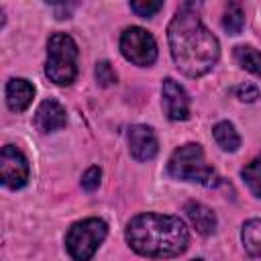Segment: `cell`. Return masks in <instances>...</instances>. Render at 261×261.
<instances>
[{"instance_id":"obj_1","label":"cell","mask_w":261,"mask_h":261,"mask_svg":"<svg viewBox=\"0 0 261 261\" xmlns=\"http://www.w3.org/2000/svg\"><path fill=\"white\" fill-rule=\"evenodd\" d=\"M167 41L177 69L188 77L208 73L220 55L218 39L204 27L196 12V4L179 6L167 27Z\"/></svg>"},{"instance_id":"obj_2","label":"cell","mask_w":261,"mask_h":261,"mask_svg":"<svg viewBox=\"0 0 261 261\" xmlns=\"http://www.w3.org/2000/svg\"><path fill=\"white\" fill-rule=\"evenodd\" d=\"M130 249L149 259L177 257L188 249L190 232L177 216L143 212L128 220L124 230Z\"/></svg>"},{"instance_id":"obj_3","label":"cell","mask_w":261,"mask_h":261,"mask_svg":"<svg viewBox=\"0 0 261 261\" xmlns=\"http://www.w3.org/2000/svg\"><path fill=\"white\" fill-rule=\"evenodd\" d=\"M77 57L80 51L75 41L65 33H53L47 43V77L57 86L73 84L77 75Z\"/></svg>"},{"instance_id":"obj_4","label":"cell","mask_w":261,"mask_h":261,"mask_svg":"<svg viewBox=\"0 0 261 261\" xmlns=\"http://www.w3.org/2000/svg\"><path fill=\"white\" fill-rule=\"evenodd\" d=\"M167 171L175 179L196 181L204 186H212L216 179V171L206 163L204 151L198 143H186L177 147L169 157Z\"/></svg>"},{"instance_id":"obj_5","label":"cell","mask_w":261,"mask_h":261,"mask_svg":"<svg viewBox=\"0 0 261 261\" xmlns=\"http://www.w3.org/2000/svg\"><path fill=\"white\" fill-rule=\"evenodd\" d=\"M108 226L102 218H86L75 222L65 234L67 253L75 261H90L102 241L106 239Z\"/></svg>"},{"instance_id":"obj_6","label":"cell","mask_w":261,"mask_h":261,"mask_svg":"<svg viewBox=\"0 0 261 261\" xmlns=\"http://www.w3.org/2000/svg\"><path fill=\"white\" fill-rule=\"evenodd\" d=\"M120 53L126 61L141 67H149L157 59V43L149 31L141 27H128L120 35Z\"/></svg>"},{"instance_id":"obj_7","label":"cell","mask_w":261,"mask_h":261,"mask_svg":"<svg viewBox=\"0 0 261 261\" xmlns=\"http://www.w3.org/2000/svg\"><path fill=\"white\" fill-rule=\"evenodd\" d=\"M0 177L2 184L10 190H18L29 179V161L12 145H4L0 153Z\"/></svg>"},{"instance_id":"obj_8","label":"cell","mask_w":261,"mask_h":261,"mask_svg":"<svg viewBox=\"0 0 261 261\" xmlns=\"http://www.w3.org/2000/svg\"><path fill=\"white\" fill-rule=\"evenodd\" d=\"M161 94H163V108H165V114L171 118V120H186L190 116V98L186 94V90L171 77H165L163 80V88H161Z\"/></svg>"},{"instance_id":"obj_9","label":"cell","mask_w":261,"mask_h":261,"mask_svg":"<svg viewBox=\"0 0 261 261\" xmlns=\"http://www.w3.org/2000/svg\"><path fill=\"white\" fill-rule=\"evenodd\" d=\"M128 149L137 161L153 159L159 151V143H157L153 128L145 124H133L128 128Z\"/></svg>"},{"instance_id":"obj_10","label":"cell","mask_w":261,"mask_h":261,"mask_svg":"<svg viewBox=\"0 0 261 261\" xmlns=\"http://www.w3.org/2000/svg\"><path fill=\"white\" fill-rule=\"evenodd\" d=\"M67 122V116H65V108L57 102V100H43L35 112V126L41 130V133H53V130H59L63 128Z\"/></svg>"},{"instance_id":"obj_11","label":"cell","mask_w":261,"mask_h":261,"mask_svg":"<svg viewBox=\"0 0 261 261\" xmlns=\"http://www.w3.org/2000/svg\"><path fill=\"white\" fill-rule=\"evenodd\" d=\"M35 96V86L22 77H12L6 84V104L12 112H22L29 108Z\"/></svg>"},{"instance_id":"obj_12","label":"cell","mask_w":261,"mask_h":261,"mask_svg":"<svg viewBox=\"0 0 261 261\" xmlns=\"http://www.w3.org/2000/svg\"><path fill=\"white\" fill-rule=\"evenodd\" d=\"M186 216L190 218V222L194 224V228L200 232V234H212L214 228H216V216L214 212L200 204V202H188L186 208H184Z\"/></svg>"},{"instance_id":"obj_13","label":"cell","mask_w":261,"mask_h":261,"mask_svg":"<svg viewBox=\"0 0 261 261\" xmlns=\"http://www.w3.org/2000/svg\"><path fill=\"white\" fill-rule=\"evenodd\" d=\"M241 239H243L245 251H247L251 257L261 259V220H257V218L247 220V222L243 224Z\"/></svg>"},{"instance_id":"obj_14","label":"cell","mask_w":261,"mask_h":261,"mask_svg":"<svg viewBox=\"0 0 261 261\" xmlns=\"http://www.w3.org/2000/svg\"><path fill=\"white\" fill-rule=\"evenodd\" d=\"M212 135H214V141L218 143V147H220L222 151L232 153V151H237L239 145H241V137H239V133H237L234 126H232L230 122H226V120L214 124Z\"/></svg>"},{"instance_id":"obj_15","label":"cell","mask_w":261,"mask_h":261,"mask_svg":"<svg viewBox=\"0 0 261 261\" xmlns=\"http://www.w3.org/2000/svg\"><path fill=\"white\" fill-rule=\"evenodd\" d=\"M234 59H237V63L243 69H247L253 75L261 77V53L255 47H251V45H239L234 49Z\"/></svg>"},{"instance_id":"obj_16","label":"cell","mask_w":261,"mask_h":261,"mask_svg":"<svg viewBox=\"0 0 261 261\" xmlns=\"http://www.w3.org/2000/svg\"><path fill=\"white\" fill-rule=\"evenodd\" d=\"M222 27L228 35H239L245 27V12L237 2H230L222 16Z\"/></svg>"},{"instance_id":"obj_17","label":"cell","mask_w":261,"mask_h":261,"mask_svg":"<svg viewBox=\"0 0 261 261\" xmlns=\"http://www.w3.org/2000/svg\"><path fill=\"white\" fill-rule=\"evenodd\" d=\"M241 177L245 179L247 188L255 198H261V159H253L249 165L243 167Z\"/></svg>"},{"instance_id":"obj_18","label":"cell","mask_w":261,"mask_h":261,"mask_svg":"<svg viewBox=\"0 0 261 261\" xmlns=\"http://www.w3.org/2000/svg\"><path fill=\"white\" fill-rule=\"evenodd\" d=\"M161 8H163V2H159V0L130 2V10H133L137 16H143V18H151V16H155V14H157Z\"/></svg>"},{"instance_id":"obj_19","label":"cell","mask_w":261,"mask_h":261,"mask_svg":"<svg viewBox=\"0 0 261 261\" xmlns=\"http://www.w3.org/2000/svg\"><path fill=\"white\" fill-rule=\"evenodd\" d=\"M96 82L100 84V86H112V84H116V73H114V69H112V65L108 63V61H100V63H96Z\"/></svg>"},{"instance_id":"obj_20","label":"cell","mask_w":261,"mask_h":261,"mask_svg":"<svg viewBox=\"0 0 261 261\" xmlns=\"http://www.w3.org/2000/svg\"><path fill=\"white\" fill-rule=\"evenodd\" d=\"M100 177H102L100 167L92 165V167L82 175V188H84L86 192H94V190L100 186Z\"/></svg>"},{"instance_id":"obj_21","label":"cell","mask_w":261,"mask_h":261,"mask_svg":"<svg viewBox=\"0 0 261 261\" xmlns=\"http://www.w3.org/2000/svg\"><path fill=\"white\" fill-rule=\"evenodd\" d=\"M237 98L243 100V102H255L259 98V90L253 84H241L237 88Z\"/></svg>"},{"instance_id":"obj_22","label":"cell","mask_w":261,"mask_h":261,"mask_svg":"<svg viewBox=\"0 0 261 261\" xmlns=\"http://www.w3.org/2000/svg\"><path fill=\"white\" fill-rule=\"evenodd\" d=\"M192 261H204V259H192Z\"/></svg>"}]
</instances>
